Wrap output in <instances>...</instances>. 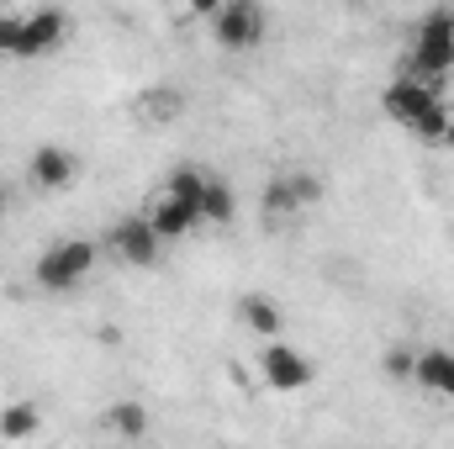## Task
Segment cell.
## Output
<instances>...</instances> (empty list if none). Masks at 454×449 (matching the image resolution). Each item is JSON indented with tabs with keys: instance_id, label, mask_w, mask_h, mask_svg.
I'll return each mask as SVG.
<instances>
[{
	"instance_id": "cell-1",
	"label": "cell",
	"mask_w": 454,
	"mask_h": 449,
	"mask_svg": "<svg viewBox=\"0 0 454 449\" xmlns=\"http://www.w3.org/2000/svg\"><path fill=\"white\" fill-rule=\"evenodd\" d=\"M96 259H101V243H90V238H59V243H48L37 254L32 280L48 296H69L74 286H85V275L96 270Z\"/></svg>"
},
{
	"instance_id": "cell-6",
	"label": "cell",
	"mask_w": 454,
	"mask_h": 449,
	"mask_svg": "<svg viewBox=\"0 0 454 449\" xmlns=\"http://www.w3.org/2000/svg\"><path fill=\"white\" fill-rule=\"evenodd\" d=\"M69 37V16L59 5H37V11H21V43H16V59H43V53H59Z\"/></svg>"
},
{
	"instance_id": "cell-13",
	"label": "cell",
	"mask_w": 454,
	"mask_h": 449,
	"mask_svg": "<svg viewBox=\"0 0 454 449\" xmlns=\"http://www.w3.org/2000/svg\"><path fill=\"white\" fill-rule=\"evenodd\" d=\"M412 43H428V48H450L454 53V5H434L418 16L412 27Z\"/></svg>"
},
{
	"instance_id": "cell-19",
	"label": "cell",
	"mask_w": 454,
	"mask_h": 449,
	"mask_svg": "<svg viewBox=\"0 0 454 449\" xmlns=\"http://www.w3.org/2000/svg\"><path fill=\"white\" fill-rule=\"evenodd\" d=\"M380 370L391 375V381H412V370H418V349H386V359H380Z\"/></svg>"
},
{
	"instance_id": "cell-12",
	"label": "cell",
	"mask_w": 454,
	"mask_h": 449,
	"mask_svg": "<svg viewBox=\"0 0 454 449\" xmlns=\"http://www.w3.org/2000/svg\"><path fill=\"white\" fill-rule=\"evenodd\" d=\"M101 423L112 429L116 439H143L153 418H148V407H143V402H132V397H127V402H112V407L101 413Z\"/></svg>"
},
{
	"instance_id": "cell-2",
	"label": "cell",
	"mask_w": 454,
	"mask_h": 449,
	"mask_svg": "<svg viewBox=\"0 0 454 449\" xmlns=\"http://www.w3.org/2000/svg\"><path fill=\"white\" fill-rule=\"evenodd\" d=\"M212 43L223 48V53H248V48H259L264 43V32H270V16H264V5H254V0H227L217 5L212 16Z\"/></svg>"
},
{
	"instance_id": "cell-4",
	"label": "cell",
	"mask_w": 454,
	"mask_h": 449,
	"mask_svg": "<svg viewBox=\"0 0 454 449\" xmlns=\"http://www.w3.org/2000/svg\"><path fill=\"white\" fill-rule=\"evenodd\" d=\"M259 375L270 381V391H307L317 381V365L307 354H296L286 338H275L259 349Z\"/></svg>"
},
{
	"instance_id": "cell-20",
	"label": "cell",
	"mask_w": 454,
	"mask_h": 449,
	"mask_svg": "<svg viewBox=\"0 0 454 449\" xmlns=\"http://www.w3.org/2000/svg\"><path fill=\"white\" fill-rule=\"evenodd\" d=\"M16 43H21V16L0 11V59H16Z\"/></svg>"
},
{
	"instance_id": "cell-9",
	"label": "cell",
	"mask_w": 454,
	"mask_h": 449,
	"mask_svg": "<svg viewBox=\"0 0 454 449\" xmlns=\"http://www.w3.org/2000/svg\"><path fill=\"white\" fill-rule=\"evenodd\" d=\"M412 386H423V391H439V397H450V402H454V349H439V343L418 349Z\"/></svg>"
},
{
	"instance_id": "cell-14",
	"label": "cell",
	"mask_w": 454,
	"mask_h": 449,
	"mask_svg": "<svg viewBox=\"0 0 454 449\" xmlns=\"http://www.w3.org/2000/svg\"><path fill=\"white\" fill-rule=\"evenodd\" d=\"M43 429V413L32 407V402H5L0 407V439L5 445H21V439H32Z\"/></svg>"
},
{
	"instance_id": "cell-16",
	"label": "cell",
	"mask_w": 454,
	"mask_h": 449,
	"mask_svg": "<svg viewBox=\"0 0 454 449\" xmlns=\"http://www.w3.org/2000/svg\"><path fill=\"white\" fill-rule=\"evenodd\" d=\"M207 180H212V175H207L201 164H175V169H169V180H164V191H169V196H180V201H191V207L201 212V191H207Z\"/></svg>"
},
{
	"instance_id": "cell-11",
	"label": "cell",
	"mask_w": 454,
	"mask_h": 449,
	"mask_svg": "<svg viewBox=\"0 0 454 449\" xmlns=\"http://www.w3.org/2000/svg\"><path fill=\"white\" fill-rule=\"evenodd\" d=\"M132 112L143 116V127H169L175 116L185 112V96L175 85H143V96L132 101Z\"/></svg>"
},
{
	"instance_id": "cell-3",
	"label": "cell",
	"mask_w": 454,
	"mask_h": 449,
	"mask_svg": "<svg viewBox=\"0 0 454 449\" xmlns=\"http://www.w3.org/2000/svg\"><path fill=\"white\" fill-rule=\"evenodd\" d=\"M434 106H444V91H439V85H423V80H407V75H396V80L380 91V112L391 116L396 127H407V132L434 112Z\"/></svg>"
},
{
	"instance_id": "cell-7",
	"label": "cell",
	"mask_w": 454,
	"mask_h": 449,
	"mask_svg": "<svg viewBox=\"0 0 454 449\" xmlns=\"http://www.w3.org/2000/svg\"><path fill=\"white\" fill-rule=\"evenodd\" d=\"M74 175H80V159H74V148H64V143H43V148H32V159H27L32 191H69Z\"/></svg>"
},
{
	"instance_id": "cell-8",
	"label": "cell",
	"mask_w": 454,
	"mask_h": 449,
	"mask_svg": "<svg viewBox=\"0 0 454 449\" xmlns=\"http://www.w3.org/2000/svg\"><path fill=\"white\" fill-rule=\"evenodd\" d=\"M148 227L159 232V243H175V238H185V232H196L201 227V212L191 207V201H180V196H169V191H159L153 201H148Z\"/></svg>"
},
{
	"instance_id": "cell-15",
	"label": "cell",
	"mask_w": 454,
	"mask_h": 449,
	"mask_svg": "<svg viewBox=\"0 0 454 449\" xmlns=\"http://www.w3.org/2000/svg\"><path fill=\"white\" fill-rule=\"evenodd\" d=\"M238 217V196H232V185L227 180H207V191H201V223H217V227H227Z\"/></svg>"
},
{
	"instance_id": "cell-10",
	"label": "cell",
	"mask_w": 454,
	"mask_h": 449,
	"mask_svg": "<svg viewBox=\"0 0 454 449\" xmlns=\"http://www.w3.org/2000/svg\"><path fill=\"white\" fill-rule=\"evenodd\" d=\"M238 318H243V328H248V334H259L264 343H275L280 328H286V312H280L264 291H243V296H238Z\"/></svg>"
},
{
	"instance_id": "cell-21",
	"label": "cell",
	"mask_w": 454,
	"mask_h": 449,
	"mask_svg": "<svg viewBox=\"0 0 454 449\" xmlns=\"http://www.w3.org/2000/svg\"><path fill=\"white\" fill-rule=\"evenodd\" d=\"M0 212H5V196H0Z\"/></svg>"
},
{
	"instance_id": "cell-18",
	"label": "cell",
	"mask_w": 454,
	"mask_h": 449,
	"mask_svg": "<svg viewBox=\"0 0 454 449\" xmlns=\"http://www.w3.org/2000/svg\"><path fill=\"white\" fill-rule=\"evenodd\" d=\"M280 175H286V185H291V196H296L301 212L323 201V175H312V169H280Z\"/></svg>"
},
{
	"instance_id": "cell-5",
	"label": "cell",
	"mask_w": 454,
	"mask_h": 449,
	"mask_svg": "<svg viewBox=\"0 0 454 449\" xmlns=\"http://www.w3.org/2000/svg\"><path fill=\"white\" fill-rule=\"evenodd\" d=\"M106 254L121 259V264H132V270H148V264H159L164 243H159V232L148 227L143 212H132V217H121V223L106 232Z\"/></svg>"
},
{
	"instance_id": "cell-17",
	"label": "cell",
	"mask_w": 454,
	"mask_h": 449,
	"mask_svg": "<svg viewBox=\"0 0 454 449\" xmlns=\"http://www.w3.org/2000/svg\"><path fill=\"white\" fill-rule=\"evenodd\" d=\"M259 212H264V223H270V217H296V212H301L296 196H291V185H286V175H270V185L259 191Z\"/></svg>"
}]
</instances>
